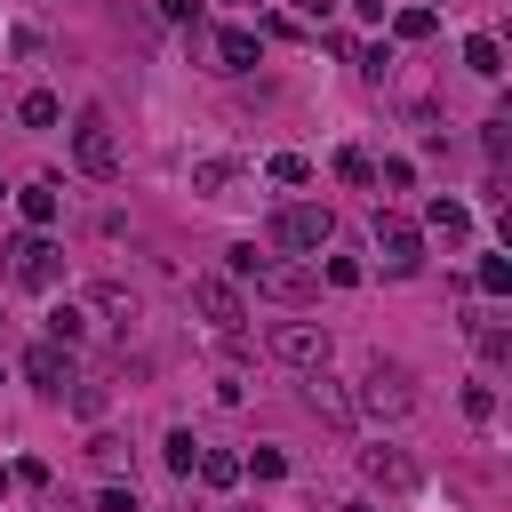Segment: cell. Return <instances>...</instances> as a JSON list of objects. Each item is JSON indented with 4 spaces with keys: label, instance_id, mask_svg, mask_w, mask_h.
I'll use <instances>...</instances> for the list:
<instances>
[{
    "label": "cell",
    "instance_id": "cell-3",
    "mask_svg": "<svg viewBox=\"0 0 512 512\" xmlns=\"http://www.w3.org/2000/svg\"><path fill=\"white\" fill-rule=\"evenodd\" d=\"M272 240H280L288 256H320V248L336 240V216H328L320 200H288V208L272 216Z\"/></svg>",
    "mask_w": 512,
    "mask_h": 512
},
{
    "label": "cell",
    "instance_id": "cell-15",
    "mask_svg": "<svg viewBox=\"0 0 512 512\" xmlns=\"http://www.w3.org/2000/svg\"><path fill=\"white\" fill-rule=\"evenodd\" d=\"M464 72H480V80H496V72H504V48H496L488 32H472V40H464Z\"/></svg>",
    "mask_w": 512,
    "mask_h": 512
},
{
    "label": "cell",
    "instance_id": "cell-34",
    "mask_svg": "<svg viewBox=\"0 0 512 512\" xmlns=\"http://www.w3.org/2000/svg\"><path fill=\"white\" fill-rule=\"evenodd\" d=\"M344 512H368V504H344Z\"/></svg>",
    "mask_w": 512,
    "mask_h": 512
},
{
    "label": "cell",
    "instance_id": "cell-29",
    "mask_svg": "<svg viewBox=\"0 0 512 512\" xmlns=\"http://www.w3.org/2000/svg\"><path fill=\"white\" fill-rule=\"evenodd\" d=\"M72 416H104V384H72Z\"/></svg>",
    "mask_w": 512,
    "mask_h": 512
},
{
    "label": "cell",
    "instance_id": "cell-6",
    "mask_svg": "<svg viewBox=\"0 0 512 512\" xmlns=\"http://www.w3.org/2000/svg\"><path fill=\"white\" fill-rule=\"evenodd\" d=\"M8 280H16V288H56V280H64V248H56L48 232L8 240Z\"/></svg>",
    "mask_w": 512,
    "mask_h": 512
},
{
    "label": "cell",
    "instance_id": "cell-30",
    "mask_svg": "<svg viewBox=\"0 0 512 512\" xmlns=\"http://www.w3.org/2000/svg\"><path fill=\"white\" fill-rule=\"evenodd\" d=\"M464 416H480V424H488V416H496V392H488V384H464Z\"/></svg>",
    "mask_w": 512,
    "mask_h": 512
},
{
    "label": "cell",
    "instance_id": "cell-27",
    "mask_svg": "<svg viewBox=\"0 0 512 512\" xmlns=\"http://www.w3.org/2000/svg\"><path fill=\"white\" fill-rule=\"evenodd\" d=\"M304 176H312L304 152H272V184H304Z\"/></svg>",
    "mask_w": 512,
    "mask_h": 512
},
{
    "label": "cell",
    "instance_id": "cell-23",
    "mask_svg": "<svg viewBox=\"0 0 512 512\" xmlns=\"http://www.w3.org/2000/svg\"><path fill=\"white\" fill-rule=\"evenodd\" d=\"M88 456H96V472H120V464H128V440H120V432H96Z\"/></svg>",
    "mask_w": 512,
    "mask_h": 512
},
{
    "label": "cell",
    "instance_id": "cell-32",
    "mask_svg": "<svg viewBox=\"0 0 512 512\" xmlns=\"http://www.w3.org/2000/svg\"><path fill=\"white\" fill-rule=\"evenodd\" d=\"M96 512H136V488H104V496H96Z\"/></svg>",
    "mask_w": 512,
    "mask_h": 512
},
{
    "label": "cell",
    "instance_id": "cell-33",
    "mask_svg": "<svg viewBox=\"0 0 512 512\" xmlns=\"http://www.w3.org/2000/svg\"><path fill=\"white\" fill-rule=\"evenodd\" d=\"M160 16H168V24H192V16H200V0H160Z\"/></svg>",
    "mask_w": 512,
    "mask_h": 512
},
{
    "label": "cell",
    "instance_id": "cell-12",
    "mask_svg": "<svg viewBox=\"0 0 512 512\" xmlns=\"http://www.w3.org/2000/svg\"><path fill=\"white\" fill-rule=\"evenodd\" d=\"M424 224H432V232H440L448 248H456V240H472V208H464V200H448V192H440V200L424 208Z\"/></svg>",
    "mask_w": 512,
    "mask_h": 512
},
{
    "label": "cell",
    "instance_id": "cell-28",
    "mask_svg": "<svg viewBox=\"0 0 512 512\" xmlns=\"http://www.w3.org/2000/svg\"><path fill=\"white\" fill-rule=\"evenodd\" d=\"M320 272H328V288H360V264H352V256H328Z\"/></svg>",
    "mask_w": 512,
    "mask_h": 512
},
{
    "label": "cell",
    "instance_id": "cell-25",
    "mask_svg": "<svg viewBox=\"0 0 512 512\" xmlns=\"http://www.w3.org/2000/svg\"><path fill=\"white\" fill-rule=\"evenodd\" d=\"M240 472H248V480H280L288 456H280V448H256V456H240Z\"/></svg>",
    "mask_w": 512,
    "mask_h": 512
},
{
    "label": "cell",
    "instance_id": "cell-26",
    "mask_svg": "<svg viewBox=\"0 0 512 512\" xmlns=\"http://www.w3.org/2000/svg\"><path fill=\"white\" fill-rule=\"evenodd\" d=\"M392 32H400V40H432V8H400Z\"/></svg>",
    "mask_w": 512,
    "mask_h": 512
},
{
    "label": "cell",
    "instance_id": "cell-5",
    "mask_svg": "<svg viewBox=\"0 0 512 512\" xmlns=\"http://www.w3.org/2000/svg\"><path fill=\"white\" fill-rule=\"evenodd\" d=\"M72 160H80V176H120V136H112V120L96 104L72 120Z\"/></svg>",
    "mask_w": 512,
    "mask_h": 512
},
{
    "label": "cell",
    "instance_id": "cell-16",
    "mask_svg": "<svg viewBox=\"0 0 512 512\" xmlns=\"http://www.w3.org/2000/svg\"><path fill=\"white\" fill-rule=\"evenodd\" d=\"M80 336H88V312H80V304H56V312H48V344H64V352H72Z\"/></svg>",
    "mask_w": 512,
    "mask_h": 512
},
{
    "label": "cell",
    "instance_id": "cell-21",
    "mask_svg": "<svg viewBox=\"0 0 512 512\" xmlns=\"http://www.w3.org/2000/svg\"><path fill=\"white\" fill-rule=\"evenodd\" d=\"M168 472H176V480L200 472V440H192V432H168Z\"/></svg>",
    "mask_w": 512,
    "mask_h": 512
},
{
    "label": "cell",
    "instance_id": "cell-11",
    "mask_svg": "<svg viewBox=\"0 0 512 512\" xmlns=\"http://www.w3.org/2000/svg\"><path fill=\"white\" fill-rule=\"evenodd\" d=\"M360 472L376 488H416V456L408 448H360Z\"/></svg>",
    "mask_w": 512,
    "mask_h": 512
},
{
    "label": "cell",
    "instance_id": "cell-22",
    "mask_svg": "<svg viewBox=\"0 0 512 512\" xmlns=\"http://www.w3.org/2000/svg\"><path fill=\"white\" fill-rule=\"evenodd\" d=\"M200 480H208V488H232V480H240V456H224V448H200Z\"/></svg>",
    "mask_w": 512,
    "mask_h": 512
},
{
    "label": "cell",
    "instance_id": "cell-13",
    "mask_svg": "<svg viewBox=\"0 0 512 512\" xmlns=\"http://www.w3.org/2000/svg\"><path fill=\"white\" fill-rule=\"evenodd\" d=\"M216 56H224V72H248V64H256V32H248V24H224V32H216Z\"/></svg>",
    "mask_w": 512,
    "mask_h": 512
},
{
    "label": "cell",
    "instance_id": "cell-2",
    "mask_svg": "<svg viewBox=\"0 0 512 512\" xmlns=\"http://www.w3.org/2000/svg\"><path fill=\"white\" fill-rule=\"evenodd\" d=\"M352 416H376V424H400V416H416V376H408L400 360H376V368L360 376V400H352Z\"/></svg>",
    "mask_w": 512,
    "mask_h": 512
},
{
    "label": "cell",
    "instance_id": "cell-4",
    "mask_svg": "<svg viewBox=\"0 0 512 512\" xmlns=\"http://www.w3.org/2000/svg\"><path fill=\"white\" fill-rule=\"evenodd\" d=\"M192 312H200L216 336H240L248 296H240V280H232V272H200V280H192Z\"/></svg>",
    "mask_w": 512,
    "mask_h": 512
},
{
    "label": "cell",
    "instance_id": "cell-31",
    "mask_svg": "<svg viewBox=\"0 0 512 512\" xmlns=\"http://www.w3.org/2000/svg\"><path fill=\"white\" fill-rule=\"evenodd\" d=\"M480 352H488V360H504V352H512V336H504L496 320H480Z\"/></svg>",
    "mask_w": 512,
    "mask_h": 512
},
{
    "label": "cell",
    "instance_id": "cell-19",
    "mask_svg": "<svg viewBox=\"0 0 512 512\" xmlns=\"http://www.w3.org/2000/svg\"><path fill=\"white\" fill-rule=\"evenodd\" d=\"M88 304H96V312H104V320H120V328H128V320H136V296H128V288H120V280H104V288H96V296H88Z\"/></svg>",
    "mask_w": 512,
    "mask_h": 512
},
{
    "label": "cell",
    "instance_id": "cell-17",
    "mask_svg": "<svg viewBox=\"0 0 512 512\" xmlns=\"http://www.w3.org/2000/svg\"><path fill=\"white\" fill-rule=\"evenodd\" d=\"M16 120H24V128H56V120H64V104H56L48 88H32V96L16 104Z\"/></svg>",
    "mask_w": 512,
    "mask_h": 512
},
{
    "label": "cell",
    "instance_id": "cell-7",
    "mask_svg": "<svg viewBox=\"0 0 512 512\" xmlns=\"http://www.w3.org/2000/svg\"><path fill=\"white\" fill-rule=\"evenodd\" d=\"M376 264H384L392 280H408V272L424 264V232H416L408 216H392V208H376Z\"/></svg>",
    "mask_w": 512,
    "mask_h": 512
},
{
    "label": "cell",
    "instance_id": "cell-9",
    "mask_svg": "<svg viewBox=\"0 0 512 512\" xmlns=\"http://www.w3.org/2000/svg\"><path fill=\"white\" fill-rule=\"evenodd\" d=\"M24 376H32L40 392L64 400V384H72V352H64V344H32V352H24Z\"/></svg>",
    "mask_w": 512,
    "mask_h": 512
},
{
    "label": "cell",
    "instance_id": "cell-18",
    "mask_svg": "<svg viewBox=\"0 0 512 512\" xmlns=\"http://www.w3.org/2000/svg\"><path fill=\"white\" fill-rule=\"evenodd\" d=\"M336 176H344L352 192H376V160H368V152H352V144L336 152Z\"/></svg>",
    "mask_w": 512,
    "mask_h": 512
},
{
    "label": "cell",
    "instance_id": "cell-10",
    "mask_svg": "<svg viewBox=\"0 0 512 512\" xmlns=\"http://www.w3.org/2000/svg\"><path fill=\"white\" fill-rule=\"evenodd\" d=\"M304 408H312V416H328V424H352V392H344L328 368H312V376H304Z\"/></svg>",
    "mask_w": 512,
    "mask_h": 512
},
{
    "label": "cell",
    "instance_id": "cell-8",
    "mask_svg": "<svg viewBox=\"0 0 512 512\" xmlns=\"http://www.w3.org/2000/svg\"><path fill=\"white\" fill-rule=\"evenodd\" d=\"M272 360H288V368H328V328L320 320H280L272 328Z\"/></svg>",
    "mask_w": 512,
    "mask_h": 512
},
{
    "label": "cell",
    "instance_id": "cell-35",
    "mask_svg": "<svg viewBox=\"0 0 512 512\" xmlns=\"http://www.w3.org/2000/svg\"><path fill=\"white\" fill-rule=\"evenodd\" d=\"M240 8H256V0H240Z\"/></svg>",
    "mask_w": 512,
    "mask_h": 512
},
{
    "label": "cell",
    "instance_id": "cell-24",
    "mask_svg": "<svg viewBox=\"0 0 512 512\" xmlns=\"http://www.w3.org/2000/svg\"><path fill=\"white\" fill-rule=\"evenodd\" d=\"M472 280H480V296H504V288H512V264H504V256H480Z\"/></svg>",
    "mask_w": 512,
    "mask_h": 512
},
{
    "label": "cell",
    "instance_id": "cell-20",
    "mask_svg": "<svg viewBox=\"0 0 512 512\" xmlns=\"http://www.w3.org/2000/svg\"><path fill=\"white\" fill-rule=\"evenodd\" d=\"M224 184H232V160H192V192L224 200Z\"/></svg>",
    "mask_w": 512,
    "mask_h": 512
},
{
    "label": "cell",
    "instance_id": "cell-14",
    "mask_svg": "<svg viewBox=\"0 0 512 512\" xmlns=\"http://www.w3.org/2000/svg\"><path fill=\"white\" fill-rule=\"evenodd\" d=\"M16 208H24V224H32V232H48L64 200H56V184H24V192H16Z\"/></svg>",
    "mask_w": 512,
    "mask_h": 512
},
{
    "label": "cell",
    "instance_id": "cell-1",
    "mask_svg": "<svg viewBox=\"0 0 512 512\" xmlns=\"http://www.w3.org/2000/svg\"><path fill=\"white\" fill-rule=\"evenodd\" d=\"M232 280H248V288L272 296V304H312V296H320V280H312L304 264H288V256H256V248H232Z\"/></svg>",
    "mask_w": 512,
    "mask_h": 512
}]
</instances>
